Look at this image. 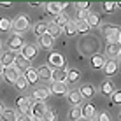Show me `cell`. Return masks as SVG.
I'll use <instances>...</instances> for the list:
<instances>
[{"mask_svg": "<svg viewBox=\"0 0 121 121\" xmlns=\"http://www.w3.org/2000/svg\"><path fill=\"white\" fill-rule=\"evenodd\" d=\"M28 28H30V19H28V16L21 14V16H18V18L12 21V28L11 30H14L16 35H21V33L26 32Z\"/></svg>", "mask_w": 121, "mask_h": 121, "instance_id": "6da1fadb", "label": "cell"}, {"mask_svg": "<svg viewBox=\"0 0 121 121\" xmlns=\"http://www.w3.org/2000/svg\"><path fill=\"white\" fill-rule=\"evenodd\" d=\"M104 37L109 40V44H118L119 39H121L119 26H105L104 28Z\"/></svg>", "mask_w": 121, "mask_h": 121, "instance_id": "7a4b0ae2", "label": "cell"}, {"mask_svg": "<svg viewBox=\"0 0 121 121\" xmlns=\"http://www.w3.org/2000/svg\"><path fill=\"white\" fill-rule=\"evenodd\" d=\"M46 111H48V105H46L44 102H35V104H32V107H30V116L35 121H39V119L44 118Z\"/></svg>", "mask_w": 121, "mask_h": 121, "instance_id": "3957f363", "label": "cell"}, {"mask_svg": "<svg viewBox=\"0 0 121 121\" xmlns=\"http://www.w3.org/2000/svg\"><path fill=\"white\" fill-rule=\"evenodd\" d=\"M7 46H9V51L16 53L18 55V51H21L23 46H25V40L21 35H16V33H12V37H9V40H7Z\"/></svg>", "mask_w": 121, "mask_h": 121, "instance_id": "277c9868", "label": "cell"}, {"mask_svg": "<svg viewBox=\"0 0 121 121\" xmlns=\"http://www.w3.org/2000/svg\"><path fill=\"white\" fill-rule=\"evenodd\" d=\"M16 107L19 109V112H21L23 116H26V114H30L32 100L28 97H18V98H16Z\"/></svg>", "mask_w": 121, "mask_h": 121, "instance_id": "5b68a950", "label": "cell"}, {"mask_svg": "<svg viewBox=\"0 0 121 121\" xmlns=\"http://www.w3.org/2000/svg\"><path fill=\"white\" fill-rule=\"evenodd\" d=\"M2 76H4V79H5V81H9V82H12V84H14V81L21 76V72H19L14 65H11V67H4Z\"/></svg>", "mask_w": 121, "mask_h": 121, "instance_id": "8992f818", "label": "cell"}, {"mask_svg": "<svg viewBox=\"0 0 121 121\" xmlns=\"http://www.w3.org/2000/svg\"><path fill=\"white\" fill-rule=\"evenodd\" d=\"M48 65H51V67H55V69H63V65H65V60H63V56L60 55V53H49V56H48Z\"/></svg>", "mask_w": 121, "mask_h": 121, "instance_id": "52a82bcc", "label": "cell"}, {"mask_svg": "<svg viewBox=\"0 0 121 121\" xmlns=\"http://www.w3.org/2000/svg\"><path fill=\"white\" fill-rule=\"evenodd\" d=\"M67 5H69V4H65V2H49V4H46V11H48L49 14H53V16H58V14H61V11H63Z\"/></svg>", "mask_w": 121, "mask_h": 121, "instance_id": "ba28073f", "label": "cell"}, {"mask_svg": "<svg viewBox=\"0 0 121 121\" xmlns=\"http://www.w3.org/2000/svg\"><path fill=\"white\" fill-rule=\"evenodd\" d=\"M19 55H21L23 58H26L28 61H32L33 58L37 56V46H33V44H25Z\"/></svg>", "mask_w": 121, "mask_h": 121, "instance_id": "9c48e42d", "label": "cell"}, {"mask_svg": "<svg viewBox=\"0 0 121 121\" xmlns=\"http://www.w3.org/2000/svg\"><path fill=\"white\" fill-rule=\"evenodd\" d=\"M67 91H69V88H67V82H55V81H53L51 88H49V93H55L56 97L67 95Z\"/></svg>", "mask_w": 121, "mask_h": 121, "instance_id": "30bf717a", "label": "cell"}, {"mask_svg": "<svg viewBox=\"0 0 121 121\" xmlns=\"http://www.w3.org/2000/svg\"><path fill=\"white\" fill-rule=\"evenodd\" d=\"M97 114V107L93 105V104H82V107H81V116L82 118H86V119H93V116Z\"/></svg>", "mask_w": 121, "mask_h": 121, "instance_id": "8fae6325", "label": "cell"}, {"mask_svg": "<svg viewBox=\"0 0 121 121\" xmlns=\"http://www.w3.org/2000/svg\"><path fill=\"white\" fill-rule=\"evenodd\" d=\"M67 97H69V104H72V107H79L82 104V97L77 90H70L67 91Z\"/></svg>", "mask_w": 121, "mask_h": 121, "instance_id": "7c38bea8", "label": "cell"}, {"mask_svg": "<svg viewBox=\"0 0 121 121\" xmlns=\"http://www.w3.org/2000/svg\"><path fill=\"white\" fill-rule=\"evenodd\" d=\"M12 65H14L16 69L19 70V72H21V70H26V69H30V67H32L30 61H28L26 58H23L21 55H19V53L16 55V58H14V63H12Z\"/></svg>", "mask_w": 121, "mask_h": 121, "instance_id": "4fadbf2b", "label": "cell"}, {"mask_svg": "<svg viewBox=\"0 0 121 121\" xmlns=\"http://www.w3.org/2000/svg\"><path fill=\"white\" fill-rule=\"evenodd\" d=\"M77 91L81 93L82 98H91L95 95V86L90 84V82H84V84H81V88H79Z\"/></svg>", "mask_w": 121, "mask_h": 121, "instance_id": "5bb4252c", "label": "cell"}, {"mask_svg": "<svg viewBox=\"0 0 121 121\" xmlns=\"http://www.w3.org/2000/svg\"><path fill=\"white\" fill-rule=\"evenodd\" d=\"M102 70H104V74H105V76H114V74L118 72V61H116V60L105 61L104 67H102Z\"/></svg>", "mask_w": 121, "mask_h": 121, "instance_id": "9a60e30c", "label": "cell"}, {"mask_svg": "<svg viewBox=\"0 0 121 121\" xmlns=\"http://www.w3.org/2000/svg\"><path fill=\"white\" fill-rule=\"evenodd\" d=\"M23 77L26 79L28 86H30V84H35V82L39 81V76H37V69H33V67L26 69V70H25V74H23Z\"/></svg>", "mask_w": 121, "mask_h": 121, "instance_id": "2e32d148", "label": "cell"}, {"mask_svg": "<svg viewBox=\"0 0 121 121\" xmlns=\"http://www.w3.org/2000/svg\"><path fill=\"white\" fill-rule=\"evenodd\" d=\"M14 58H16V53H12V51H4L2 55H0V63H2L4 67H11L12 63H14Z\"/></svg>", "mask_w": 121, "mask_h": 121, "instance_id": "e0dca14e", "label": "cell"}, {"mask_svg": "<svg viewBox=\"0 0 121 121\" xmlns=\"http://www.w3.org/2000/svg\"><path fill=\"white\" fill-rule=\"evenodd\" d=\"M49 95H51V93H49V90H48V88H37L35 91H33L32 98L35 100V102H44V100L48 98Z\"/></svg>", "mask_w": 121, "mask_h": 121, "instance_id": "ac0fdd59", "label": "cell"}, {"mask_svg": "<svg viewBox=\"0 0 121 121\" xmlns=\"http://www.w3.org/2000/svg\"><path fill=\"white\" fill-rule=\"evenodd\" d=\"M67 79V70L65 69H55L51 72V81L55 82H65Z\"/></svg>", "mask_w": 121, "mask_h": 121, "instance_id": "d6986e66", "label": "cell"}, {"mask_svg": "<svg viewBox=\"0 0 121 121\" xmlns=\"http://www.w3.org/2000/svg\"><path fill=\"white\" fill-rule=\"evenodd\" d=\"M79 79H81V72H79L77 69H69V70H67V79H65V82L76 84Z\"/></svg>", "mask_w": 121, "mask_h": 121, "instance_id": "ffe728a7", "label": "cell"}, {"mask_svg": "<svg viewBox=\"0 0 121 121\" xmlns=\"http://www.w3.org/2000/svg\"><path fill=\"white\" fill-rule=\"evenodd\" d=\"M105 56L104 55H93L91 56V60H90V65H91V69H102L104 63H105Z\"/></svg>", "mask_w": 121, "mask_h": 121, "instance_id": "44dd1931", "label": "cell"}, {"mask_svg": "<svg viewBox=\"0 0 121 121\" xmlns=\"http://www.w3.org/2000/svg\"><path fill=\"white\" fill-rule=\"evenodd\" d=\"M51 67L48 65H42L40 69H37V76H39V79H44V81H51Z\"/></svg>", "mask_w": 121, "mask_h": 121, "instance_id": "7402d4cb", "label": "cell"}, {"mask_svg": "<svg viewBox=\"0 0 121 121\" xmlns=\"http://www.w3.org/2000/svg\"><path fill=\"white\" fill-rule=\"evenodd\" d=\"M105 55L111 58H118L119 56V42L118 44H107V48H105Z\"/></svg>", "mask_w": 121, "mask_h": 121, "instance_id": "603a6c76", "label": "cell"}, {"mask_svg": "<svg viewBox=\"0 0 121 121\" xmlns=\"http://www.w3.org/2000/svg\"><path fill=\"white\" fill-rule=\"evenodd\" d=\"M39 44H40V48H44V49H51L53 46H55V39L46 33V35L39 37Z\"/></svg>", "mask_w": 121, "mask_h": 121, "instance_id": "cb8c5ba5", "label": "cell"}, {"mask_svg": "<svg viewBox=\"0 0 121 121\" xmlns=\"http://www.w3.org/2000/svg\"><path fill=\"white\" fill-rule=\"evenodd\" d=\"M11 28H12V21L7 16H2V18H0V32L7 33V32H11Z\"/></svg>", "mask_w": 121, "mask_h": 121, "instance_id": "d4e9b609", "label": "cell"}, {"mask_svg": "<svg viewBox=\"0 0 121 121\" xmlns=\"http://www.w3.org/2000/svg\"><path fill=\"white\" fill-rule=\"evenodd\" d=\"M48 35L53 37V39H56V37L61 35V28L56 26L55 23H48Z\"/></svg>", "mask_w": 121, "mask_h": 121, "instance_id": "484cf974", "label": "cell"}, {"mask_svg": "<svg viewBox=\"0 0 121 121\" xmlns=\"http://www.w3.org/2000/svg\"><path fill=\"white\" fill-rule=\"evenodd\" d=\"M33 33H35L37 37H42V35H46L48 33V23H37L35 26H33Z\"/></svg>", "mask_w": 121, "mask_h": 121, "instance_id": "4316f807", "label": "cell"}, {"mask_svg": "<svg viewBox=\"0 0 121 121\" xmlns=\"http://www.w3.org/2000/svg\"><path fill=\"white\" fill-rule=\"evenodd\" d=\"M69 21H70V19H69V16H67V14H63V12H61V14H58V16H55V21H53V23H55L56 26H60L61 30H63V26H65V25L69 23Z\"/></svg>", "mask_w": 121, "mask_h": 121, "instance_id": "83f0119b", "label": "cell"}, {"mask_svg": "<svg viewBox=\"0 0 121 121\" xmlns=\"http://www.w3.org/2000/svg\"><path fill=\"white\" fill-rule=\"evenodd\" d=\"M100 91H102V95H105V97H111L112 91H114V86H112L111 81H104L102 86H100Z\"/></svg>", "mask_w": 121, "mask_h": 121, "instance_id": "f1b7e54d", "label": "cell"}, {"mask_svg": "<svg viewBox=\"0 0 121 121\" xmlns=\"http://www.w3.org/2000/svg\"><path fill=\"white\" fill-rule=\"evenodd\" d=\"M0 119H2V121H18V116H16V112L12 109H5L4 114L0 116Z\"/></svg>", "mask_w": 121, "mask_h": 121, "instance_id": "f546056e", "label": "cell"}, {"mask_svg": "<svg viewBox=\"0 0 121 121\" xmlns=\"http://www.w3.org/2000/svg\"><path fill=\"white\" fill-rule=\"evenodd\" d=\"M14 86H16V90H18V91H25V90L28 88V82H26V79L23 77V74L14 81Z\"/></svg>", "mask_w": 121, "mask_h": 121, "instance_id": "4dcf8cb0", "label": "cell"}, {"mask_svg": "<svg viewBox=\"0 0 121 121\" xmlns=\"http://www.w3.org/2000/svg\"><path fill=\"white\" fill-rule=\"evenodd\" d=\"M86 23H88V26L90 28H93V26H98L100 25V16L98 14H88V18H86Z\"/></svg>", "mask_w": 121, "mask_h": 121, "instance_id": "1f68e13d", "label": "cell"}, {"mask_svg": "<svg viewBox=\"0 0 121 121\" xmlns=\"http://www.w3.org/2000/svg\"><path fill=\"white\" fill-rule=\"evenodd\" d=\"M61 32H65L69 37L76 35V33H77V30H76V21H69V23L63 26V30H61Z\"/></svg>", "mask_w": 121, "mask_h": 121, "instance_id": "d6a6232c", "label": "cell"}, {"mask_svg": "<svg viewBox=\"0 0 121 121\" xmlns=\"http://www.w3.org/2000/svg\"><path fill=\"white\" fill-rule=\"evenodd\" d=\"M79 118H82L81 116V107H72V109L69 111V119L70 121H77Z\"/></svg>", "mask_w": 121, "mask_h": 121, "instance_id": "836d02e7", "label": "cell"}, {"mask_svg": "<svg viewBox=\"0 0 121 121\" xmlns=\"http://www.w3.org/2000/svg\"><path fill=\"white\" fill-rule=\"evenodd\" d=\"M76 30H77V33H88L90 26L86 21H76Z\"/></svg>", "mask_w": 121, "mask_h": 121, "instance_id": "e575fe53", "label": "cell"}, {"mask_svg": "<svg viewBox=\"0 0 121 121\" xmlns=\"http://www.w3.org/2000/svg\"><path fill=\"white\" fill-rule=\"evenodd\" d=\"M56 119H58V116L53 109H48L46 114H44V118H42V121H56Z\"/></svg>", "mask_w": 121, "mask_h": 121, "instance_id": "d590c367", "label": "cell"}, {"mask_svg": "<svg viewBox=\"0 0 121 121\" xmlns=\"http://www.w3.org/2000/svg\"><path fill=\"white\" fill-rule=\"evenodd\" d=\"M118 5H119V4H114V2H104L102 4V7H104V11H105V12H112Z\"/></svg>", "mask_w": 121, "mask_h": 121, "instance_id": "8d00e7d4", "label": "cell"}, {"mask_svg": "<svg viewBox=\"0 0 121 121\" xmlns=\"http://www.w3.org/2000/svg\"><path fill=\"white\" fill-rule=\"evenodd\" d=\"M97 121H112V118H111V114H109L107 111H102V112L97 116Z\"/></svg>", "mask_w": 121, "mask_h": 121, "instance_id": "74e56055", "label": "cell"}, {"mask_svg": "<svg viewBox=\"0 0 121 121\" xmlns=\"http://www.w3.org/2000/svg\"><path fill=\"white\" fill-rule=\"evenodd\" d=\"M111 102H112V104H116V105H119V104H121V93H119V91H112V95H111Z\"/></svg>", "mask_w": 121, "mask_h": 121, "instance_id": "f35d334b", "label": "cell"}, {"mask_svg": "<svg viewBox=\"0 0 121 121\" xmlns=\"http://www.w3.org/2000/svg\"><path fill=\"white\" fill-rule=\"evenodd\" d=\"M88 14H90V11H77V19L76 21H86Z\"/></svg>", "mask_w": 121, "mask_h": 121, "instance_id": "ab89813d", "label": "cell"}, {"mask_svg": "<svg viewBox=\"0 0 121 121\" xmlns=\"http://www.w3.org/2000/svg\"><path fill=\"white\" fill-rule=\"evenodd\" d=\"M18 121H35V119H33L30 114H26V116H21V118H18Z\"/></svg>", "mask_w": 121, "mask_h": 121, "instance_id": "60d3db41", "label": "cell"}, {"mask_svg": "<svg viewBox=\"0 0 121 121\" xmlns=\"http://www.w3.org/2000/svg\"><path fill=\"white\" fill-rule=\"evenodd\" d=\"M0 5H2V7H11L12 2H0Z\"/></svg>", "mask_w": 121, "mask_h": 121, "instance_id": "b9f144b4", "label": "cell"}, {"mask_svg": "<svg viewBox=\"0 0 121 121\" xmlns=\"http://www.w3.org/2000/svg\"><path fill=\"white\" fill-rule=\"evenodd\" d=\"M4 111H5V105H4V102H0V116L4 114Z\"/></svg>", "mask_w": 121, "mask_h": 121, "instance_id": "7bdbcfd3", "label": "cell"}, {"mask_svg": "<svg viewBox=\"0 0 121 121\" xmlns=\"http://www.w3.org/2000/svg\"><path fill=\"white\" fill-rule=\"evenodd\" d=\"M30 5H32V7H39L40 2H30Z\"/></svg>", "mask_w": 121, "mask_h": 121, "instance_id": "ee69618b", "label": "cell"}, {"mask_svg": "<svg viewBox=\"0 0 121 121\" xmlns=\"http://www.w3.org/2000/svg\"><path fill=\"white\" fill-rule=\"evenodd\" d=\"M2 72H4V65L0 63V76H2Z\"/></svg>", "mask_w": 121, "mask_h": 121, "instance_id": "f6af8a7d", "label": "cell"}, {"mask_svg": "<svg viewBox=\"0 0 121 121\" xmlns=\"http://www.w3.org/2000/svg\"><path fill=\"white\" fill-rule=\"evenodd\" d=\"M77 121H91V119H86V118H79Z\"/></svg>", "mask_w": 121, "mask_h": 121, "instance_id": "bcb514c9", "label": "cell"}, {"mask_svg": "<svg viewBox=\"0 0 121 121\" xmlns=\"http://www.w3.org/2000/svg\"><path fill=\"white\" fill-rule=\"evenodd\" d=\"M0 49H2V40H0Z\"/></svg>", "mask_w": 121, "mask_h": 121, "instance_id": "7dc6e473", "label": "cell"}]
</instances>
